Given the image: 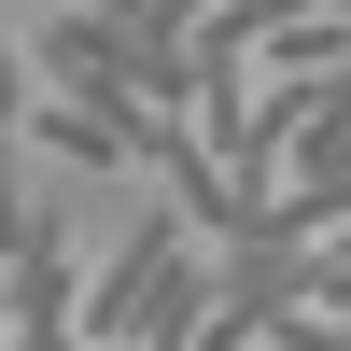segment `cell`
<instances>
[{
    "instance_id": "1",
    "label": "cell",
    "mask_w": 351,
    "mask_h": 351,
    "mask_svg": "<svg viewBox=\"0 0 351 351\" xmlns=\"http://www.w3.org/2000/svg\"><path fill=\"white\" fill-rule=\"evenodd\" d=\"M281 14H309V0H197V14H183V56H197V84H211V71H239V56L267 43Z\"/></svg>"
}]
</instances>
